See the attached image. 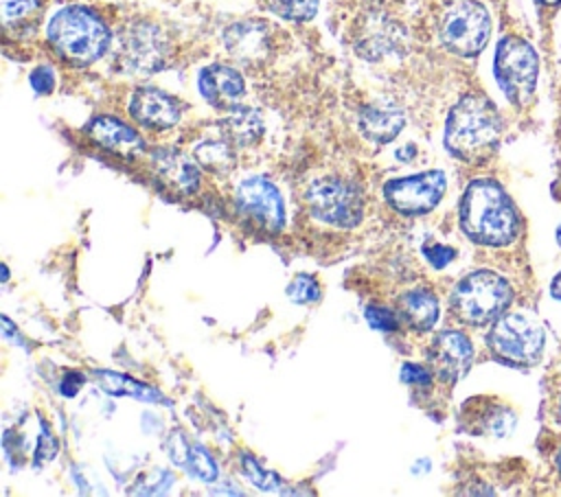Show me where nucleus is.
<instances>
[{"instance_id":"nucleus-1","label":"nucleus","mask_w":561,"mask_h":497,"mask_svg":"<svg viewBox=\"0 0 561 497\" xmlns=\"http://www.w3.org/2000/svg\"><path fill=\"white\" fill-rule=\"evenodd\" d=\"M460 228L480 245H508L519 232L511 197L495 180H473L460 199Z\"/></svg>"},{"instance_id":"nucleus-2","label":"nucleus","mask_w":561,"mask_h":497,"mask_svg":"<svg viewBox=\"0 0 561 497\" xmlns=\"http://www.w3.org/2000/svg\"><path fill=\"white\" fill-rule=\"evenodd\" d=\"M502 136L497 107L482 94L462 96L449 112L445 125V147L465 162L486 160Z\"/></svg>"},{"instance_id":"nucleus-3","label":"nucleus","mask_w":561,"mask_h":497,"mask_svg":"<svg viewBox=\"0 0 561 497\" xmlns=\"http://www.w3.org/2000/svg\"><path fill=\"white\" fill-rule=\"evenodd\" d=\"M48 39L66 61L88 66L107 50L110 31L94 11L85 7H64L48 24Z\"/></svg>"},{"instance_id":"nucleus-4","label":"nucleus","mask_w":561,"mask_h":497,"mask_svg":"<svg viewBox=\"0 0 561 497\" xmlns=\"http://www.w3.org/2000/svg\"><path fill=\"white\" fill-rule=\"evenodd\" d=\"M513 300V289L506 278L495 271L480 269L462 280L451 291V311L458 320L471 326L495 322Z\"/></svg>"},{"instance_id":"nucleus-5","label":"nucleus","mask_w":561,"mask_h":497,"mask_svg":"<svg viewBox=\"0 0 561 497\" xmlns=\"http://www.w3.org/2000/svg\"><path fill=\"white\" fill-rule=\"evenodd\" d=\"M486 344L508 366H535L543 352V328L528 313H502L493 322Z\"/></svg>"},{"instance_id":"nucleus-6","label":"nucleus","mask_w":561,"mask_h":497,"mask_svg":"<svg viewBox=\"0 0 561 497\" xmlns=\"http://www.w3.org/2000/svg\"><path fill=\"white\" fill-rule=\"evenodd\" d=\"M493 74L504 96L513 105H524L535 94L539 59L535 48L515 35H506L500 39L493 59Z\"/></svg>"},{"instance_id":"nucleus-7","label":"nucleus","mask_w":561,"mask_h":497,"mask_svg":"<svg viewBox=\"0 0 561 497\" xmlns=\"http://www.w3.org/2000/svg\"><path fill=\"white\" fill-rule=\"evenodd\" d=\"M307 206L313 219L335 226L353 228L364 217V197L355 184L344 177H320L307 188Z\"/></svg>"},{"instance_id":"nucleus-8","label":"nucleus","mask_w":561,"mask_h":497,"mask_svg":"<svg viewBox=\"0 0 561 497\" xmlns=\"http://www.w3.org/2000/svg\"><path fill=\"white\" fill-rule=\"evenodd\" d=\"M438 35L447 50L460 57H473L489 42V11L476 0H458L445 9L438 24Z\"/></svg>"},{"instance_id":"nucleus-9","label":"nucleus","mask_w":561,"mask_h":497,"mask_svg":"<svg viewBox=\"0 0 561 497\" xmlns=\"http://www.w3.org/2000/svg\"><path fill=\"white\" fill-rule=\"evenodd\" d=\"M167 55L169 44L162 31L151 22H134L118 37L116 57L127 72L151 74L164 66Z\"/></svg>"},{"instance_id":"nucleus-10","label":"nucleus","mask_w":561,"mask_h":497,"mask_svg":"<svg viewBox=\"0 0 561 497\" xmlns=\"http://www.w3.org/2000/svg\"><path fill=\"white\" fill-rule=\"evenodd\" d=\"M447 180L443 171H425L386 182L383 197L394 210L403 215H423L440 201Z\"/></svg>"},{"instance_id":"nucleus-11","label":"nucleus","mask_w":561,"mask_h":497,"mask_svg":"<svg viewBox=\"0 0 561 497\" xmlns=\"http://www.w3.org/2000/svg\"><path fill=\"white\" fill-rule=\"evenodd\" d=\"M237 206L270 232H278L285 223L283 197L265 177H250L241 182L237 190Z\"/></svg>"},{"instance_id":"nucleus-12","label":"nucleus","mask_w":561,"mask_h":497,"mask_svg":"<svg viewBox=\"0 0 561 497\" xmlns=\"http://www.w3.org/2000/svg\"><path fill=\"white\" fill-rule=\"evenodd\" d=\"M427 359L440 381L456 383L462 374H467L473 361V346L465 333L443 331L434 337L427 350Z\"/></svg>"},{"instance_id":"nucleus-13","label":"nucleus","mask_w":561,"mask_h":497,"mask_svg":"<svg viewBox=\"0 0 561 497\" xmlns=\"http://www.w3.org/2000/svg\"><path fill=\"white\" fill-rule=\"evenodd\" d=\"M224 46L232 59L245 66H259L272 48L270 31L259 20H241L224 31Z\"/></svg>"},{"instance_id":"nucleus-14","label":"nucleus","mask_w":561,"mask_h":497,"mask_svg":"<svg viewBox=\"0 0 561 497\" xmlns=\"http://www.w3.org/2000/svg\"><path fill=\"white\" fill-rule=\"evenodd\" d=\"M403 28L383 13H368L359 20L355 31L357 53L368 59H379L401 44Z\"/></svg>"},{"instance_id":"nucleus-15","label":"nucleus","mask_w":561,"mask_h":497,"mask_svg":"<svg viewBox=\"0 0 561 497\" xmlns=\"http://www.w3.org/2000/svg\"><path fill=\"white\" fill-rule=\"evenodd\" d=\"M199 92L217 109H232L245 94L243 77L224 63H213L199 72Z\"/></svg>"},{"instance_id":"nucleus-16","label":"nucleus","mask_w":561,"mask_h":497,"mask_svg":"<svg viewBox=\"0 0 561 497\" xmlns=\"http://www.w3.org/2000/svg\"><path fill=\"white\" fill-rule=\"evenodd\" d=\"M131 116L151 129H167L180 120V105L158 88H138L129 103Z\"/></svg>"},{"instance_id":"nucleus-17","label":"nucleus","mask_w":561,"mask_h":497,"mask_svg":"<svg viewBox=\"0 0 561 497\" xmlns=\"http://www.w3.org/2000/svg\"><path fill=\"white\" fill-rule=\"evenodd\" d=\"M85 131L90 134V138L94 142H99L101 147L110 149L112 153L121 155V158H136L138 153H142V138L125 123H121L114 116H96L90 120V125L85 127Z\"/></svg>"},{"instance_id":"nucleus-18","label":"nucleus","mask_w":561,"mask_h":497,"mask_svg":"<svg viewBox=\"0 0 561 497\" xmlns=\"http://www.w3.org/2000/svg\"><path fill=\"white\" fill-rule=\"evenodd\" d=\"M151 164H153L156 177L173 193H193L199 184L197 166L193 164L191 158L178 151L160 149L153 153Z\"/></svg>"},{"instance_id":"nucleus-19","label":"nucleus","mask_w":561,"mask_h":497,"mask_svg":"<svg viewBox=\"0 0 561 497\" xmlns=\"http://www.w3.org/2000/svg\"><path fill=\"white\" fill-rule=\"evenodd\" d=\"M405 125V114L399 105L377 101L364 105L359 112V129L375 142H390Z\"/></svg>"},{"instance_id":"nucleus-20","label":"nucleus","mask_w":561,"mask_h":497,"mask_svg":"<svg viewBox=\"0 0 561 497\" xmlns=\"http://www.w3.org/2000/svg\"><path fill=\"white\" fill-rule=\"evenodd\" d=\"M399 313L412 331H427L438 320V300L427 289H414L399 298Z\"/></svg>"},{"instance_id":"nucleus-21","label":"nucleus","mask_w":561,"mask_h":497,"mask_svg":"<svg viewBox=\"0 0 561 497\" xmlns=\"http://www.w3.org/2000/svg\"><path fill=\"white\" fill-rule=\"evenodd\" d=\"M221 127H224L226 138L232 145H241V147H250V145L259 142L263 136L261 114L245 105H234L232 109H228V116L224 118Z\"/></svg>"},{"instance_id":"nucleus-22","label":"nucleus","mask_w":561,"mask_h":497,"mask_svg":"<svg viewBox=\"0 0 561 497\" xmlns=\"http://www.w3.org/2000/svg\"><path fill=\"white\" fill-rule=\"evenodd\" d=\"M96 385L112 396H131L136 401H147V403H164L169 405V401L151 385L140 383L127 374L121 372H112V370H96L94 372Z\"/></svg>"},{"instance_id":"nucleus-23","label":"nucleus","mask_w":561,"mask_h":497,"mask_svg":"<svg viewBox=\"0 0 561 497\" xmlns=\"http://www.w3.org/2000/svg\"><path fill=\"white\" fill-rule=\"evenodd\" d=\"M195 160L199 162V166H204L206 171L215 173V175H226L234 169L237 155L232 149V142L228 138H210V140H202L195 151H193Z\"/></svg>"},{"instance_id":"nucleus-24","label":"nucleus","mask_w":561,"mask_h":497,"mask_svg":"<svg viewBox=\"0 0 561 497\" xmlns=\"http://www.w3.org/2000/svg\"><path fill=\"white\" fill-rule=\"evenodd\" d=\"M267 9L285 20L305 22L318 11V0H267Z\"/></svg>"},{"instance_id":"nucleus-25","label":"nucleus","mask_w":561,"mask_h":497,"mask_svg":"<svg viewBox=\"0 0 561 497\" xmlns=\"http://www.w3.org/2000/svg\"><path fill=\"white\" fill-rule=\"evenodd\" d=\"M191 475H195L202 482H213L217 477V464L210 458V453L199 447V444H191L188 449V458H186V466H184Z\"/></svg>"},{"instance_id":"nucleus-26","label":"nucleus","mask_w":561,"mask_h":497,"mask_svg":"<svg viewBox=\"0 0 561 497\" xmlns=\"http://www.w3.org/2000/svg\"><path fill=\"white\" fill-rule=\"evenodd\" d=\"M239 460H241V471H243V475H245L256 488H261V490H274V488H278V486L283 484L276 473L263 469L252 455L241 453Z\"/></svg>"},{"instance_id":"nucleus-27","label":"nucleus","mask_w":561,"mask_h":497,"mask_svg":"<svg viewBox=\"0 0 561 497\" xmlns=\"http://www.w3.org/2000/svg\"><path fill=\"white\" fill-rule=\"evenodd\" d=\"M287 296L291 302H298V304H307V302H313L318 300L320 296V285L313 276L309 274H300L296 276L289 287H287Z\"/></svg>"},{"instance_id":"nucleus-28","label":"nucleus","mask_w":561,"mask_h":497,"mask_svg":"<svg viewBox=\"0 0 561 497\" xmlns=\"http://www.w3.org/2000/svg\"><path fill=\"white\" fill-rule=\"evenodd\" d=\"M366 322L377 328V331H397L399 328V317L394 311L386 309V307H366V313H364Z\"/></svg>"},{"instance_id":"nucleus-29","label":"nucleus","mask_w":561,"mask_h":497,"mask_svg":"<svg viewBox=\"0 0 561 497\" xmlns=\"http://www.w3.org/2000/svg\"><path fill=\"white\" fill-rule=\"evenodd\" d=\"M188 449H191V442L182 436V431H171V436L167 440V453L175 466H182V469L186 466Z\"/></svg>"},{"instance_id":"nucleus-30","label":"nucleus","mask_w":561,"mask_h":497,"mask_svg":"<svg viewBox=\"0 0 561 497\" xmlns=\"http://www.w3.org/2000/svg\"><path fill=\"white\" fill-rule=\"evenodd\" d=\"M0 7H2V20L11 24L28 15L37 7V0H0Z\"/></svg>"},{"instance_id":"nucleus-31","label":"nucleus","mask_w":561,"mask_h":497,"mask_svg":"<svg viewBox=\"0 0 561 497\" xmlns=\"http://www.w3.org/2000/svg\"><path fill=\"white\" fill-rule=\"evenodd\" d=\"M164 469H156L153 473H149V475H145L140 482H138V488L134 490V493H145V495H153V493H164L169 486H171V482H173V477H169V479H164V482H160V477H164Z\"/></svg>"},{"instance_id":"nucleus-32","label":"nucleus","mask_w":561,"mask_h":497,"mask_svg":"<svg viewBox=\"0 0 561 497\" xmlns=\"http://www.w3.org/2000/svg\"><path fill=\"white\" fill-rule=\"evenodd\" d=\"M423 254H425V258L430 261L432 267L440 269V267H445L447 263H451V258L456 256V250H454V247H447V245H440V243H434V245H425V247H423Z\"/></svg>"},{"instance_id":"nucleus-33","label":"nucleus","mask_w":561,"mask_h":497,"mask_svg":"<svg viewBox=\"0 0 561 497\" xmlns=\"http://www.w3.org/2000/svg\"><path fill=\"white\" fill-rule=\"evenodd\" d=\"M401 379L405 383H412V385H430L432 381V372L425 368V366H419V363H403L401 368Z\"/></svg>"},{"instance_id":"nucleus-34","label":"nucleus","mask_w":561,"mask_h":497,"mask_svg":"<svg viewBox=\"0 0 561 497\" xmlns=\"http://www.w3.org/2000/svg\"><path fill=\"white\" fill-rule=\"evenodd\" d=\"M31 85H33V90H35L37 94H48V92H53V88H55V74H53V70L46 68V66L35 68V70L31 72Z\"/></svg>"},{"instance_id":"nucleus-35","label":"nucleus","mask_w":561,"mask_h":497,"mask_svg":"<svg viewBox=\"0 0 561 497\" xmlns=\"http://www.w3.org/2000/svg\"><path fill=\"white\" fill-rule=\"evenodd\" d=\"M55 449H57V442H55V438L44 427V434L39 436V444H37V462L55 458Z\"/></svg>"},{"instance_id":"nucleus-36","label":"nucleus","mask_w":561,"mask_h":497,"mask_svg":"<svg viewBox=\"0 0 561 497\" xmlns=\"http://www.w3.org/2000/svg\"><path fill=\"white\" fill-rule=\"evenodd\" d=\"M81 385H83V377H81L79 372H70V374H66V379L61 381V394H64V396H75Z\"/></svg>"},{"instance_id":"nucleus-37","label":"nucleus","mask_w":561,"mask_h":497,"mask_svg":"<svg viewBox=\"0 0 561 497\" xmlns=\"http://www.w3.org/2000/svg\"><path fill=\"white\" fill-rule=\"evenodd\" d=\"M550 296L552 298H557V300H561V271L552 278V282H550Z\"/></svg>"},{"instance_id":"nucleus-38","label":"nucleus","mask_w":561,"mask_h":497,"mask_svg":"<svg viewBox=\"0 0 561 497\" xmlns=\"http://www.w3.org/2000/svg\"><path fill=\"white\" fill-rule=\"evenodd\" d=\"M557 471H559V475H561V451L557 453Z\"/></svg>"},{"instance_id":"nucleus-39","label":"nucleus","mask_w":561,"mask_h":497,"mask_svg":"<svg viewBox=\"0 0 561 497\" xmlns=\"http://www.w3.org/2000/svg\"><path fill=\"white\" fill-rule=\"evenodd\" d=\"M557 243L561 245V223H559V228H557Z\"/></svg>"},{"instance_id":"nucleus-40","label":"nucleus","mask_w":561,"mask_h":497,"mask_svg":"<svg viewBox=\"0 0 561 497\" xmlns=\"http://www.w3.org/2000/svg\"><path fill=\"white\" fill-rule=\"evenodd\" d=\"M541 2H543V4H559L561 0H541Z\"/></svg>"},{"instance_id":"nucleus-41","label":"nucleus","mask_w":561,"mask_h":497,"mask_svg":"<svg viewBox=\"0 0 561 497\" xmlns=\"http://www.w3.org/2000/svg\"><path fill=\"white\" fill-rule=\"evenodd\" d=\"M559 418H561V407H559Z\"/></svg>"}]
</instances>
